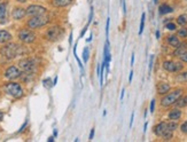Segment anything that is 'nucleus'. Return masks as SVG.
Instances as JSON below:
<instances>
[{"label": "nucleus", "mask_w": 187, "mask_h": 142, "mask_svg": "<svg viewBox=\"0 0 187 142\" xmlns=\"http://www.w3.org/2000/svg\"><path fill=\"white\" fill-rule=\"evenodd\" d=\"M24 52V49H23V47L22 46H20L17 44H7L6 46H3L1 49H0V54L3 56V57H6L7 60H13V58H15V57H17L19 55Z\"/></svg>", "instance_id": "f257e3e1"}, {"label": "nucleus", "mask_w": 187, "mask_h": 142, "mask_svg": "<svg viewBox=\"0 0 187 142\" xmlns=\"http://www.w3.org/2000/svg\"><path fill=\"white\" fill-rule=\"evenodd\" d=\"M50 22V16L44 14V15H38V16H32L29 18V21L27 22V26L30 30H35V29H39L44 25H46Z\"/></svg>", "instance_id": "f03ea898"}, {"label": "nucleus", "mask_w": 187, "mask_h": 142, "mask_svg": "<svg viewBox=\"0 0 187 142\" xmlns=\"http://www.w3.org/2000/svg\"><path fill=\"white\" fill-rule=\"evenodd\" d=\"M183 95V89L178 88L174 89L170 93H167L165 96H163L161 99V106H170L171 104H174L176 101Z\"/></svg>", "instance_id": "7ed1b4c3"}, {"label": "nucleus", "mask_w": 187, "mask_h": 142, "mask_svg": "<svg viewBox=\"0 0 187 142\" xmlns=\"http://www.w3.org/2000/svg\"><path fill=\"white\" fill-rule=\"evenodd\" d=\"M3 90L8 95H10V96H13L15 99H21L23 96V94H24L23 88H22V86L20 85L19 83H7L3 86Z\"/></svg>", "instance_id": "20e7f679"}, {"label": "nucleus", "mask_w": 187, "mask_h": 142, "mask_svg": "<svg viewBox=\"0 0 187 142\" xmlns=\"http://www.w3.org/2000/svg\"><path fill=\"white\" fill-rule=\"evenodd\" d=\"M17 37L22 42H25V44H31L36 40V35L30 29H22L19 32Z\"/></svg>", "instance_id": "39448f33"}, {"label": "nucleus", "mask_w": 187, "mask_h": 142, "mask_svg": "<svg viewBox=\"0 0 187 142\" xmlns=\"http://www.w3.org/2000/svg\"><path fill=\"white\" fill-rule=\"evenodd\" d=\"M36 62L32 58H22L19 62V67L21 70L25 71V72H32L36 68Z\"/></svg>", "instance_id": "423d86ee"}, {"label": "nucleus", "mask_w": 187, "mask_h": 142, "mask_svg": "<svg viewBox=\"0 0 187 142\" xmlns=\"http://www.w3.org/2000/svg\"><path fill=\"white\" fill-rule=\"evenodd\" d=\"M25 10H27V15H30V16L44 15V14L47 13V9L44 6H40V5H30Z\"/></svg>", "instance_id": "0eeeda50"}, {"label": "nucleus", "mask_w": 187, "mask_h": 142, "mask_svg": "<svg viewBox=\"0 0 187 142\" xmlns=\"http://www.w3.org/2000/svg\"><path fill=\"white\" fill-rule=\"evenodd\" d=\"M163 68L169 72H179L184 69V64L181 62L165 61V62H163Z\"/></svg>", "instance_id": "6e6552de"}, {"label": "nucleus", "mask_w": 187, "mask_h": 142, "mask_svg": "<svg viewBox=\"0 0 187 142\" xmlns=\"http://www.w3.org/2000/svg\"><path fill=\"white\" fill-rule=\"evenodd\" d=\"M21 74H22L21 70H20L17 67H15V65H12V67L7 68L6 71H5V77H6L7 79H9V80L17 79V78L21 77Z\"/></svg>", "instance_id": "1a4fd4ad"}, {"label": "nucleus", "mask_w": 187, "mask_h": 142, "mask_svg": "<svg viewBox=\"0 0 187 142\" xmlns=\"http://www.w3.org/2000/svg\"><path fill=\"white\" fill-rule=\"evenodd\" d=\"M61 35V29H60V26H52V28H50L47 31H46V33H45V37H46V39L47 40H51V41H54L56 40Z\"/></svg>", "instance_id": "9d476101"}, {"label": "nucleus", "mask_w": 187, "mask_h": 142, "mask_svg": "<svg viewBox=\"0 0 187 142\" xmlns=\"http://www.w3.org/2000/svg\"><path fill=\"white\" fill-rule=\"evenodd\" d=\"M168 124L165 122H161L154 127V133L157 135V136H163L167 132H168Z\"/></svg>", "instance_id": "9b49d317"}, {"label": "nucleus", "mask_w": 187, "mask_h": 142, "mask_svg": "<svg viewBox=\"0 0 187 142\" xmlns=\"http://www.w3.org/2000/svg\"><path fill=\"white\" fill-rule=\"evenodd\" d=\"M25 15H27V10L24 8H22V7H15L13 9V12H12V17L14 19H16V21L22 19Z\"/></svg>", "instance_id": "f8f14e48"}, {"label": "nucleus", "mask_w": 187, "mask_h": 142, "mask_svg": "<svg viewBox=\"0 0 187 142\" xmlns=\"http://www.w3.org/2000/svg\"><path fill=\"white\" fill-rule=\"evenodd\" d=\"M170 85H169L168 83H165V81H161V83H158L157 84V86H156V89H157V93L160 94V95H163V94H167L170 92Z\"/></svg>", "instance_id": "ddd939ff"}, {"label": "nucleus", "mask_w": 187, "mask_h": 142, "mask_svg": "<svg viewBox=\"0 0 187 142\" xmlns=\"http://www.w3.org/2000/svg\"><path fill=\"white\" fill-rule=\"evenodd\" d=\"M12 35L6 30H0V44H7L12 40Z\"/></svg>", "instance_id": "4468645a"}, {"label": "nucleus", "mask_w": 187, "mask_h": 142, "mask_svg": "<svg viewBox=\"0 0 187 142\" xmlns=\"http://www.w3.org/2000/svg\"><path fill=\"white\" fill-rule=\"evenodd\" d=\"M167 41H168V44L170 45V46H172V47H174V48H177V47L180 45V40H179V38L174 35L168 36Z\"/></svg>", "instance_id": "2eb2a0df"}, {"label": "nucleus", "mask_w": 187, "mask_h": 142, "mask_svg": "<svg viewBox=\"0 0 187 142\" xmlns=\"http://www.w3.org/2000/svg\"><path fill=\"white\" fill-rule=\"evenodd\" d=\"M73 2V0H51V3L54 7H67Z\"/></svg>", "instance_id": "dca6fc26"}, {"label": "nucleus", "mask_w": 187, "mask_h": 142, "mask_svg": "<svg viewBox=\"0 0 187 142\" xmlns=\"http://www.w3.org/2000/svg\"><path fill=\"white\" fill-rule=\"evenodd\" d=\"M180 117H181V110H179V109H173L169 113V119H171V120H177Z\"/></svg>", "instance_id": "f3484780"}, {"label": "nucleus", "mask_w": 187, "mask_h": 142, "mask_svg": "<svg viewBox=\"0 0 187 142\" xmlns=\"http://www.w3.org/2000/svg\"><path fill=\"white\" fill-rule=\"evenodd\" d=\"M158 12H160L161 15H165V14H169V13H172L173 9H172V7H170L167 3H162L158 7Z\"/></svg>", "instance_id": "a211bd4d"}, {"label": "nucleus", "mask_w": 187, "mask_h": 142, "mask_svg": "<svg viewBox=\"0 0 187 142\" xmlns=\"http://www.w3.org/2000/svg\"><path fill=\"white\" fill-rule=\"evenodd\" d=\"M184 53H186V45H185V44H180V45L176 48V51L173 52V56L180 57Z\"/></svg>", "instance_id": "6ab92c4d"}, {"label": "nucleus", "mask_w": 187, "mask_h": 142, "mask_svg": "<svg viewBox=\"0 0 187 142\" xmlns=\"http://www.w3.org/2000/svg\"><path fill=\"white\" fill-rule=\"evenodd\" d=\"M174 104L178 106V108H184V106H187V95H185V96H180V97L176 101V103H174Z\"/></svg>", "instance_id": "aec40b11"}, {"label": "nucleus", "mask_w": 187, "mask_h": 142, "mask_svg": "<svg viewBox=\"0 0 187 142\" xmlns=\"http://www.w3.org/2000/svg\"><path fill=\"white\" fill-rule=\"evenodd\" d=\"M7 13V2H1L0 3V22L3 19Z\"/></svg>", "instance_id": "412c9836"}, {"label": "nucleus", "mask_w": 187, "mask_h": 142, "mask_svg": "<svg viewBox=\"0 0 187 142\" xmlns=\"http://www.w3.org/2000/svg\"><path fill=\"white\" fill-rule=\"evenodd\" d=\"M176 80L178 83H184L187 81V71L186 72H181V73H178L177 77H176Z\"/></svg>", "instance_id": "4be33fe9"}, {"label": "nucleus", "mask_w": 187, "mask_h": 142, "mask_svg": "<svg viewBox=\"0 0 187 142\" xmlns=\"http://www.w3.org/2000/svg\"><path fill=\"white\" fill-rule=\"evenodd\" d=\"M177 23H178L179 25H181V26H185L187 23V16L186 15H179V16L177 17Z\"/></svg>", "instance_id": "5701e85b"}, {"label": "nucleus", "mask_w": 187, "mask_h": 142, "mask_svg": "<svg viewBox=\"0 0 187 142\" xmlns=\"http://www.w3.org/2000/svg\"><path fill=\"white\" fill-rule=\"evenodd\" d=\"M177 37H181V38H186V37H187V28H185V26H183V28H180V29L178 30V32H177Z\"/></svg>", "instance_id": "b1692460"}, {"label": "nucleus", "mask_w": 187, "mask_h": 142, "mask_svg": "<svg viewBox=\"0 0 187 142\" xmlns=\"http://www.w3.org/2000/svg\"><path fill=\"white\" fill-rule=\"evenodd\" d=\"M145 18H146V14L142 13V15H141V22H140V28H139V36H141L142 31H144V28H145Z\"/></svg>", "instance_id": "393cba45"}, {"label": "nucleus", "mask_w": 187, "mask_h": 142, "mask_svg": "<svg viewBox=\"0 0 187 142\" xmlns=\"http://www.w3.org/2000/svg\"><path fill=\"white\" fill-rule=\"evenodd\" d=\"M89 56H90V51H89V48L86 47V48H84V51H83V58H84V63H87V61H89Z\"/></svg>", "instance_id": "a878e982"}, {"label": "nucleus", "mask_w": 187, "mask_h": 142, "mask_svg": "<svg viewBox=\"0 0 187 142\" xmlns=\"http://www.w3.org/2000/svg\"><path fill=\"white\" fill-rule=\"evenodd\" d=\"M167 124H168V129L171 131V132H173V131L178 127V125H177V123H176L174 120H172V122H170V123H167Z\"/></svg>", "instance_id": "bb28decb"}, {"label": "nucleus", "mask_w": 187, "mask_h": 142, "mask_svg": "<svg viewBox=\"0 0 187 142\" xmlns=\"http://www.w3.org/2000/svg\"><path fill=\"white\" fill-rule=\"evenodd\" d=\"M165 28H167L168 30H170V31H176V30H177V25H176L174 23H172V22L167 23V24H165Z\"/></svg>", "instance_id": "cd10ccee"}, {"label": "nucleus", "mask_w": 187, "mask_h": 142, "mask_svg": "<svg viewBox=\"0 0 187 142\" xmlns=\"http://www.w3.org/2000/svg\"><path fill=\"white\" fill-rule=\"evenodd\" d=\"M109 23H110V18H107V24H106V37L108 40V36H109Z\"/></svg>", "instance_id": "c85d7f7f"}, {"label": "nucleus", "mask_w": 187, "mask_h": 142, "mask_svg": "<svg viewBox=\"0 0 187 142\" xmlns=\"http://www.w3.org/2000/svg\"><path fill=\"white\" fill-rule=\"evenodd\" d=\"M180 129H181V132H183V133L187 134V120L185 122V123H183V124L180 125Z\"/></svg>", "instance_id": "c756f323"}, {"label": "nucleus", "mask_w": 187, "mask_h": 142, "mask_svg": "<svg viewBox=\"0 0 187 142\" xmlns=\"http://www.w3.org/2000/svg\"><path fill=\"white\" fill-rule=\"evenodd\" d=\"M51 81H52L51 78H46V79L44 80V86H45V87H52L53 85H52V84H48V83H51Z\"/></svg>", "instance_id": "7c9ffc66"}, {"label": "nucleus", "mask_w": 187, "mask_h": 142, "mask_svg": "<svg viewBox=\"0 0 187 142\" xmlns=\"http://www.w3.org/2000/svg\"><path fill=\"white\" fill-rule=\"evenodd\" d=\"M149 109H150V112L153 113V112H154V110H155V100H154V99L150 101V108Z\"/></svg>", "instance_id": "2f4dec72"}, {"label": "nucleus", "mask_w": 187, "mask_h": 142, "mask_svg": "<svg viewBox=\"0 0 187 142\" xmlns=\"http://www.w3.org/2000/svg\"><path fill=\"white\" fill-rule=\"evenodd\" d=\"M153 63H154V55H150L149 64H148V68H149V71L151 70V68H153Z\"/></svg>", "instance_id": "473e14b6"}, {"label": "nucleus", "mask_w": 187, "mask_h": 142, "mask_svg": "<svg viewBox=\"0 0 187 142\" xmlns=\"http://www.w3.org/2000/svg\"><path fill=\"white\" fill-rule=\"evenodd\" d=\"M180 61H183V62H186L187 63V52L186 53H184L181 56H180Z\"/></svg>", "instance_id": "72a5a7b5"}, {"label": "nucleus", "mask_w": 187, "mask_h": 142, "mask_svg": "<svg viewBox=\"0 0 187 142\" xmlns=\"http://www.w3.org/2000/svg\"><path fill=\"white\" fill-rule=\"evenodd\" d=\"M94 133H95V129H94V128H92V129H91V132H90V136H89V139H90V140H93Z\"/></svg>", "instance_id": "f704fd0d"}, {"label": "nucleus", "mask_w": 187, "mask_h": 142, "mask_svg": "<svg viewBox=\"0 0 187 142\" xmlns=\"http://www.w3.org/2000/svg\"><path fill=\"white\" fill-rule=\"evenodd\" d=\"M87 28H89V24H86V26L83 29V31H82V33H80V37L79 38H82V37H84V35H85V32H86V30H87Z\"/></svg>", "instance_id": "c9c22d12"}, {"label": "nucleus", "mask_w": 187, "mask_h": 142, "mask_svg": "<svg viewBox=\"0 0 187 142\" xmlns=\"http://www.w3.org/2000/svg\"><path fill=\"white\" fill-rule=\"evenodd\" d=\"M133 119H134V112H132V115H131V119H130V127H131L132 124H133Z\"/></svg>", "instance_id": "e433bc0d"}, {"label": "nucleus", "mask_w": 187, "mask_h": 142, "mask_svg": "<svg viewBox=\"0 0 187 142\" xmlns=\"http://www.w3.org/2000/svg\"><path fill=\"white\" fill-rule=\"evenodd\" d=\"M124 93H125V89H122V93H121V101H123V97H124Z\"/></svg>", "instance_id": "4c0bfd02"}, {"label": "nucleus", "mask_w": 187, "mask_h": 142, "mask_svg": "<svg viewBox=\"0 0 187 142\" xmlns=\"http://www.w3.org/2000/svg\"><path fill=\"white\" fill-rule=\"evenodd\" d=\"M27 124H28V122H25V123H24V124L22 125V127H21V128H20V131H19V132H22V131H23V129H24V127H25V126H27Z\"/></svg>", "instance_id": "58836bf2"}, {"label": "nucleus", "mask_w": 187, "mask_h": 142, "mask_svg": "<svg viewBox=\"0 0 187 142\" xmlns=\"http://www.w3.org/2000/svg\"><path fill=\"white\" fill-rule=\"evenodd\" d=\"M71 44H73V33H70V37H69V45L71 46Z\"/></svg>", "instance_id": "ea45409f"}, {"label": "nucleus", "mask_w": 187, "mask_h": 142, "mask_svg": "<svg viewBox=\"0 0 187 142\" xmlns=\"http://www.w3.org/2000/svg\"><path fill=\"white\" fill-rule=\"evenodd\" d=\"M123 12L126 13V6H125V1H123Z\"/></svg>", "instance_id": "a19ab883"}, {"label": "nucleus", "mask_w": 187, "mask_h": 142, "mask_svg": "<svg viewBox=\"0 0 187 142\" xmlns=\"http://www.w3.org/2000/svg\"><path fill=\"white\" fill-rule=\"evenodd\" d=\"M133 63H134V53L132 54L131 56V65H133Z\"/></svg>", "instance_id": "79ce46f5"}, {"label": "nucleus", "mask_w": 187, "mask_h": 142, "mask_svg": "<svg viewBox=\"0 0 187 142\" xmlns=\"http://www.w3.org/2000/svg\"><path fill=\"white\" fill-rule=\"evenodd\" d=\"M132 77H133V71L130 72V77H129V81H130V83L132 81Z\"/></svg>", "instance_id": "37998d69"}, {"label": "nucleus", "mask_w": 187, "mask_h": 142, "mask_svg": "<svg viewBox=\"0 0 187 142\" xmlns=\"http://www.w3.org/2000/svg\"><path fill=\"white\" fill-rule=\"evenodd\" d=\"M47 142H54V136H50L48 140H47Z\"/></svg>", "instance_id": "c03bdc74"}, {"label": "nucleus", "mask_w": 187, "mask_h": 142, "mask_svg": "<svg viewBox=\"0 0 187 142\" xmlns=\"http://www.w3.org/2000/svg\"><path fill=\"white\" fill-rule=\"evenodd\" d=\"M2 118H3V112H2V111H0V122L2 120Z\"/></svg>", "instance_id": "a18cd8bd"}, {"label": "nucleus", "mask_w": 187, "mask_h": 142, "mask_svg": "<svg viewBox=\"0 0 187 142\" xmlns=\"http://www.w3.org/2000/svg\"><path fill=\"white\" fill-rule=\"evenodd\" d=\"M17 2H21V3H24V2H27L28 0H16Z\"/></svg>", "instance_id": "49530a36"}, {"label": "nucleus", "mask_w": 187, "mask_h": 142, "mask_svg": "<svg viewBox=\"0 0 187 142\" xmlns=\"http://www.w3.org/2000/svg\"><path fill=\"white\" fill-rule=\"evenodd\" d=\"M147 126H148V123L146 122V123H145V128H144V132H146V129H147Z\"/></svg>", "instance_id": "de8ad7c7"}, {"label": "nucleus", "mask_w": 187, "mask_h": 142, "mask_svg": "<svg viewBox=\"0 0 187 142\" xmlns=\"http://www.w3.org/2000/svg\"><path fill=\"white\" fill-rule=\"evenodd\" d=\"M56 83H57V77H55V78H54V81H53V86H54V85H56Z\"/></svg>", "instance_id": "09e8293b"}, {"label": "nucleus", "mask_w": 187, "mask_h": 142, "mask_svg": "<svg viewBox=\"0 0 187 142\" xmlns=\"http://www.w3.org/2000/svg\"><path fill=\"white\" fill-rule=\"evenodd\" d=\"M156 38H160V31H156Z\"/></svg>", "instance_id": "8fccbe9b"}, {"label": "nucleus", "mask_w": 187, "mask_h": 142, "mask_svg": "<svg viewBox=\"0 0 187 142\" xmlns=\"http://www.w3.org/2000/svg\"><path fill=\"white\" fill-rule=\"evenodd\" d=\"M56 135H57V131H56V129H54V135H53V136H54V138H55Z\"/></svg>", "instance_id": "3c124183"}, {"label": "nucleus", "mask_w": 187, "mask_h": 142, "mask_svg": "<svg viewBox=\"0 0 187 142\" xmlns=\"http://www.w3.org/2000/svg\"><path fill=\"white\" fill-rule=\"evenodd\" d=\"M78 141H79V139H78V138H76V139H75V142H78Z\"/></svg>", "instance_id": "603ef678"}, {"label": "nucleus", "mask_w": 187, "mask_h": 142, "mask_svg": "<svg viewBox=\"0 0 187 142\" xmlns=\"http://www.w3.org/2000/svg\"><path fill=\"white\" fill-rule=\"evenodd\" d=\"M0 94H1V92H0Z\"/></svg>", "instance_id": "864d4df0"}, {"label": "nucleus", "mask_w": 187, "mask_h": 142, "mask_svg": "<svg viewBox=\"0 0 187 142\" xmlns=\"http://www.w3.org/2000/svg\"><path fill=\"white\" fill-rule=\"evenodd\" d=\"M185 1H187V0H185Z\"/></svg>", "instance_id": "5fc2aeb1"}]
</instances>
